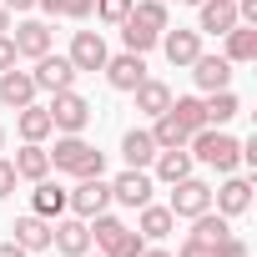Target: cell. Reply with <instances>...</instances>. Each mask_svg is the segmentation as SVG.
<instances>
[{
	"mask_svg": "<svg viewBox=\"0 0 257 257\" xmlns=\"http://www.w3.org/2000/svg\"><path fill=\"white\" fill-rule=\"evenodd\" d=\"M51 247L66 252V257H86V252H91V227H86V217L56 222V227H51Z\"/></svg>",
	"mask_w": 257,
	"mask_h": 257,
	"instance_id": "cell-10",
	"label": "cell"
},
{
	"mask_svg": "<svg viewBox=\"0 0 257 257\" xmlns=\"http://www.w3.org/2000/svg\"><path fill=\"white\" fill-rule=\"evenodd\" d=\"M177 257H212V247H202V242H192V237H187V242H182V252H177Z\"/></svg>",
	"mask_w": 257,
	"mask_h": 257,
	"instance_id": "cell-38",
	"label": "cell"
},
{
	"mask_svg": "<svg viewBox=\"0 0 257 257\" xmlns=\"http://www.w3.org/2000/svg\"><path fill=\"white\" fill-rule=\"evenodd\" d=\"M152 167H157V182H182V177H192V152L187 147H162L157 157H152Z\"/></svg>",
	"mask_w": 257,
	"mask_h": 257,
	"instance_id": "cell-17",
	"label": "cell"
},
{
	"mask_svg": "<svg viewBox=\"0 0 257 257\" xmlns=\"http://www.w3.org/2000/svg\"><path fill=\"white\" fill-rule=\"evenodd\" d=\"M172 217H197V212H207L212 207V187L202 182V177H182V182H172Z\"/></svg>",
	"mask_w": 257,
	"mask_h": 257,
	"instance_id": "cell-6",
	"label": "cell"
},
{
	"mask_svg": "<svg viewBox=\"0 0 257 257\" xmlns=\"http://www.w3.org/2000/svg\"><path fill=\"white\" fill-rule=\"evenodd\" d=\"M202 111H207V126H227L232 116H242V101L232 96V86H222V91H207Z\"/></svg>",
	"mask_w": 257,
	"mask_h": 257,
	"instance_id": "cell-24",
	"label": "cell"
},
{
	"mask_svg": "<svg viewBox=\"0 0 257 257\" xmlns=\"http://www.w3.org/2000/svg\"><path fill=\"white\" fill-rule=\"evenodd\" d=\"M197 11H202L197 31H207V36H227L237 26V0H202Z\"/></svg>",
	"mask_w": 257,
	"mask_h": 257,
	"instance_id": "cell-15",
	"label": "cell"
},
{
	"mask_svg": "<svg viewBox=\"0 0 257 257\" xmlns=\"http://www.w3.org/2000/svg\"><path fill=\"white\" fill-rule=\"evenodd\" d=\"M11 242H16V247H26V252H46V247H51V222L31 212V217H21V222H16V237H11Z\"/></svg>",
	"mask_w": 257,
	"mask_h": 257,
	"instance_id": "cell-21",
	"label": "cell"
},
{
	"mask_svg": "<svg viewBox=\"0 0 257 257\" xmlns=\"http://www.w3.org/2000/svg\"><path fill=\"white\" fill-rule=\"evenodd\" d=\"M6 31H11V11H6V6H0V36H6Z\"/></svg>",
	"mask_w": 257,
	"mask_h": 257,
	"instance_id": "cell-41",
	"label": "cell"
},
{
	"mask_svg": "<svg viewBox=\"0 0 257 257\" xmlns=\"http://www.w3.org/2000/svg\"><path fill=\"white\" fill-rule=\"evenodd\" d=\"M187 6H202V0H187Z\"/></svg>",
	"mask_w": 257,
	"mask_h": 257,
	"instance_id": "cell-44",
	"label": "cell"
},
{
	"mask_svg": "<svg viewBox=\"0 0 257 257\" xmlns=\"http://www.w3.org/2000/svg\"><path fill=\"white\" fill-rule=\"evenodd\" d=\"M66 207L76 212V217H96V212H106L111 207V182H101V177H81V187L76 192H66Z\"/></svg>",
	"mask_w": 257,
	"mask_h": 257,
	"instance_id": "cell-5",
	"label": "cell"
},
{
	"mask_svg": "<svg viewBox=\"0 0 257 257\" xmlns=\"http://www.w3.org/2000/svg\"><path fill=\"white\" fill-rule=\"evenodd\" d=\"M132 16H137L142 26H152L157 36L172 26V16H167V0H137V6H132Z\"/></svg>",
	"mask_w": 257,
	"mask_h": 257,
	"instance_id": "cell-31",
	"label": "cell"
},
{
	"mask_svg": "<svg viewBox=\"0 0 257 257\" xmlns=\"http://www.w3.org/2000/svg\"><path fill=\"white\" fill-rule=\"evenodd\" d=\"M16 182H21V177H16V167H11L6 157H0V202H6V197L16 192Z\"/></svg>",
	"mask_w": 257,
	"mask_h": 257,
	"instance_id": "cell-36",
	"label": "cell"
},
{
	"mask_svg": "<svg viewBox=\"0 0 257 257\" xmlns=\"http://www.w3.org/2000/svg\"><path fill=\"white\" fill-rule=\"evenodd\" d=\"M121 41H126V51H137V56H147V51H152V46H157L162 36H157L152 26H142L137 16H126V21H121Z\"/></svg>",
	"mask_w": 257,
	"mask_h": 257,
	"instance_id": "cell-29",
	"label": "cell"
},
{
	"mask_svg": "<svg viewBox=\"0 0 257 257\" xmlns=\"http://www.w3.org/2000/svg\"><path fill=\"white\" fill-rule=\"evenodd\" d=\"M0 152H6V132H0Z\"/></svg>",
	"mask_w": 257,
	"mask_h": 257,
	"instance_id": "cell-43",
	"label": "cell"
},
{
	"mask_svg": "<svg viewBox=\"0 0 257 257\" xmlns=\"http://www.w3.org/2000/svg\"><path fill=\"white\" fill-rule=\"evenodd\" d=\"M0 101H6L11 111H21V106H31L36 101V81H31V71H0Z\"/></svg>",
	"mask_w": 257,
	"mask_h": 257,
	"instance_id": "cell-16",
	"label": "cell"
},
{
	"mask_svg": "<svg viewBox=\"0 0 257 257\" xmlns=\"http://www.w3.org/2000/svg\"><path fill=\"white\" fill-rule=\"evenodd\" d=\"M0 257H31L26 247H16V242H0Z\"/></svg>",
	"mask_w": 257,
	"mask_h": 257,
	"instance_id": "cell-39",
	"label": "cell"
},
{
	"mask_svg": "<svg viewBox=\"0 0 257 257\" xmlns=\"http://www.w3.org/2000/svg\"><path fill=\"white\" fill-rule=\"evenodd\" d=\"M162 51H167V61L172 66H192L197 56H202V31H162Z\"/></svg>",
	"mask_w": 257,
	"mask_h": 257,
	"instance_id": "cell-11",
	"label": "cell"
},
{
	"mask_svg": "<svg viewBox=\"0 0 257 257\" xmlns=\"http://www.w3.org/2000/svg\"><path fill=\"white\" fill-rule=\"evenodd\" d=\"M16 126H21V142H46L51 132H56V126H51V111L46 106H21V116H16Z\"/></svg>",
	"mask_w": 257,
	"mask_h": 257,
	"instance_id": "cell-27",
	"label": "cell"
},
{
	"mask_svg": "<svg viewBox=\"0 0 257 257\" xmlns=\"http://www.w3.org/2000/svg\"><path fill=\"white\" fill-rule=\"evenodd\" d=\"M76 76H81V71L71 66V56H51V51H46V56H36V71H31L36 91H51V96H56V91H71V86H76Z\"/></svg>",
	"mask_w": 257,
	"mask_h": 257,
	"instance_id": "cell-4",
	"label": "cell"
},
{
	"mask_svg": "<svg viewBox=\"0 0 257 257\" xmlns=\"http://www.w3.org/2000/svg\"><path fill=\"white\" fill-rule=\"evenodd\" d=\"M106 81L116 86V91H137L142 81H147V61L137 56V51H121V56H106Z\"/></svg>",
	"mask_w": 257,
	"mask_h": 257,
	"instance_id": "cell-8",
	"label": "cell"
},
{
	"mask_svg": "<svg viewBox=\"0 0 257 257\" xmlns=\"http://www.w3.org/2000/svg\"><path fill=\"white\" fill-rule=\"evenodd\" d=\"M227 61L232 66H247V61H257V26H232L227 31Z\"/></svg>",
	"mask_w": 257,
	"mask_h": 257,
	"instance_id": "cell-22",
	"label": "cell"
},
{
	"mask_svg": "<svg viewBox=\"0 0 257 257\" xmlns=\"http://www.w3.org/2000/svg\"><path fill=\"white\" fill-rule=\"evenodd\" d=\"M11 167H16V177H21V182H41V177H51V157H46V147H41V142H26V147L16 152V162H11Z\"/></svg>",
	"mask_w": 257,
	"mask_h": 257,
	"instance_id": "cell-18",
	"label": "cell"
},
{
	"mask_svg": "<svg viewBox=\"0 0 257 257\" xmlns=\"http://www.w3.org/2000/svg\"><path fill=\"white\" fill-rule=\"evenodd\" d=\"M212 202H217L222 217H242V212L252 207V182H247V177H227V182L212 192Z\"/></svg>",
	"mask_w": 257,
	"mask_h": 257,
	"instance_id": "cell-12",
	"label": "cell"
},
{
	"mask_svg": "<svg viewBox=\"0 0 257 257\" xmlns=\"http://www.w3.org/2000/svg\"><path fill=\"white\" fill-rule=\"evenodd\" d=\"M222 237H232V217H222V212H197L192 217V242H202V247H217Z\"/></svg>",
	"mask_w": 257,
	"mask_h": 257,
	"instance_id": "cell-19",
	"label": "cell"
},
{
	"mask_svg": "<svg viewBox=\"0 0 257 257\" xmlns=\"http://www.w3.org/2000/svg\"><path fill=\"white\" fill-rule=\"evenodd\" d=\"M192 81L202 91H222V86H232V61L227 56H197L192 61Z\"/></svg>",
	"mask_w": 257,
	"mask_h": 257,
	"instance_id": "cell-14",
	"label": "cell"
},
{
	"mask_svg": "<svg viewBox=\"0 0 257 257\" xmlns=\"http://www.w3.org/2000/svg\"><path fill=\"white\" fill-rule=\"evenodd\" d=\"M152 121H157V126H152V142H157V152H162V147H187V137H192V132H187V126H182L177 116H172V106H167L162 116H152Z\"/></svg>",
	"mask_w": 257,
	"mask_h": 257,
	"instance_id": "cell-28",
	"label": "cell"
},
{
	"mask_svg": "<svg viewBox=\"0 0 257 257\" xmlns=\"http://www.w3.org/2000/svg\"><path fill=\"white\" fill-rule=\"evenodd\" d=\"M56 172H71V177H101L106 172V157L81 137V132H61L56 137V152H46Z\"/></svg>",
	"mask_w": 257,
	"mask_h": 257,
	"instance_id": "cell-1",
	"label": "cell"
},
{
	"mask_svg": "<svg viewBox=\"0 0 257 257\" xmlns=\"http://www.w3.org/2000/svg\"><path fill=\"white\" fill-rule=\"evenodd\" d=\"M142 217H137V232L147 237V242H162V237H172V227H177V217H172V207H137Z\"/></svg>",
	"mask_w": 257,
	"mask_h": 257,
	"instance_id": "cell-20",
	"label": "cell"
},
{
	"mask_svg": "<svg viewBox=\"0 0 257 257\" xmlns=\"http://www.w3.org/2000/svg\"><path fill=\"white\" fill-rule=\"evenodd\" d=\"M36 6H41L46 16H71V21H86L96 0H36Z\"/></svg>",
	"mask_w": 257,
	"mask_h": 257,
	"instance_id": "cell-33",
	"label": "cell"
},
{
	"mask_svg": "<svg viewBox=\"0 0 257 257\" xmlns=\"http://www.w3.org/2000/svg\"><path fill=\"white\" fill-rule=\"evenodd\" d=\"M121 157H126V167H152V157H157V142H152V132H137V126H132V132H126L121 137Z\"/></svg>",
	"mask_w": 257,
	"mask_h": 257,
	"instance_id": "cell-26",
	"label": "cell"
},
{
	"mask_svg": "<svg viewBox=\"0 0 257 257\" xmlns=\"http://www.w3.org/2000/svg\"><path fill=\"white\" fill-rule=\"evenodd\" d=\"M142 257H172V252H152V247H142Z\"/></svg>",
	"mask_w": 257,
	"mask_h": 257,
	"instance_id": "cell-42",
	"label": "cell"
},
{
	"mask_svg": "<svg viewBox=\"0 0 257 257\" xmlns=\"http://www.w3.org/2000/svg\"><path fill=\"white\" fill-rule=\"evenodd\" d=\"M132 6H137V0H96L91 11H96V16L106 21V26H121L126 16H132Z\"/></svg>",
	"mask_w": 257,
	"mask_h": 257,
	"instance_id": "cell-34",
	"label": "cell"
},
{
	"mask_svg": "<svg viewBox=\"0 0 257 257\" xmlns=\"http://www.w3.org/2000/svg\"><path fill=\"white\" fill-rule=\"evenodd\" d=\"M172 116L187 126V132H202L207 126V111H202V96H177L172 101Z\"/></svg>",
	"mask_w": 257,
	"mask_h": 257,
	"instance_id": "cell-30",
	"label": "cell"
},
{
	"mask_svg": "<svg viewBox=\"0 0 257 257\" xmlns=\"http://www.w3.org/2000/svg\"><path fill=\"white\" fill-rule=\"evenodd\" d=\"M11 41H16V56H46L51 51V26L46 21H21L16 31H11Z\"/></svg>",
	"mask_w": 257,
	"mask_h": 257,
	"instance_id": "cell-13",
	"label": "cell"
},
{
	"mask_svg": "<svg viewBox=\"0 0 257 257\" xmlns=\"http://www.w3.org/2000/svg\"><path fill=\"white\" fill-rule=\"evenodd\" d=\"M187 152H192V162H207V167H217V172H232V167L242 162L237 137H227L222 126H202V132H192V137H187Z\"/></svg>",
	"mask_w": 257,
	"mask_h": 257,
	"instance_id": "cell-2",
	"label": "cell"
},
{
	"mask_svg": "<svg viewBox=\"0 0 257 257\" xmlns=\"http://www.w3.org/2000/svg\"><path fill=\"white\" fill-rule=\"evenodd\" d=\"M31 212H36V217H46V222H51V217H61V212H66V187H56V182H46V177H41V182H36V192H31Z\"/></svg>",
	"mask_w": 257,
	"mask_h": 257,
	"instance_id": "cell-25",
	"label": "cell"
},
{
	"mask_svg": "<svg viewBox=\"0 0 257 257\" xmlns=\"http://www.w3.org/2000/svg\"><path fill=\"white\" fill-rule=\"evenodd\" d=\"M51 126H56V132H86V126H91V101L86 96H76V91H56L51 96Z\"/></svg>",
	"mask_w": 257,
	"mask_h": 257,
	"instance_id": "cell-3",
	"label": "cell"
},
{
	"mask_svg": "<svg viewBox=\"0 0 257 257\" xmlns=\"http://www.w3.org/2000/svg\"><path fill=\"white\" fill-rule=\"evenodd\" d=\"M0 6H6V11L16 16V11H31V6H36V0H0Z\"/></svg>",
	"mask_w": 257,
	"mask_h": 257,
	"instance_id": "cell-40",
	"label": "cell"
},
{
	"mask_svg": "<svg viewBox=\"0 0 257 257\" xmlns=\"http://www.w3.org/2000/svg\"><path fill=\"white\" fill-rule=\"evenodd\" d=\"M142 247H147V237H142L137 227H126L111 247H101V257H142Z\"/></svg>",
	"mask_w": 257,
	"mask_h": 257,
	"instance_id": "cell-32",
	"label": "cell"
},
{
	"mask_svg": "<svg viewBox=\"0 0 257 257\" xmlns=\"http://www.w3.org/2000/svg\"><path fill=\"white\" fill-rule=\"evenodd\" d=\"M152 192H157V182H152L142 167H126V172L111 182V202H121V207H147Z\"/></svg>",
	"mask_w": 257,
	"mask_h": 257,
	"instance_id": "cell-7",
	"label": "cell"
},
{
	"mask_svg": "<svg viewBox=\"0 0 257 257\" xmlns=\"http://www.w3.org/2000/svg\"><path fill=\"white\" fill-rule=\"evenodd\" d=\"M212 257H252V252H247V242L232 232V237H222V242L212 247Z\"/></svg>",
	"mask_w": 257,
	"mask_h": 257,
	"instance_id": "cell-35",
	"label": "cell"
},
{
	"mask_svg": "<svg viewBox=\"0 0 257 257\" xmlns=\"http://www.w3.org/2000/svg\"><path fill=\"white\" fill-rule=\"evenodd\" d=\"M16 61H21V56H16V41H11V36H0V71H11Z\"/></svg>",
	"mask_w": 257,
	"mask_h": 257,
	"instance_id": "cell-37",
	"label": "cell"
},
{
	"mask_svg": "<svg viewBox=\"0 0 257 257\" xmlns=\"http://www.w3.org/2000/svg\"><path fill=\"white\" fill-rule=\"evenodd\" d=\"M132 96H137V111H142V116H162V111L172 106V86H167V81H152V76H147Z\"/></svg>",
	"mask_w": 257,
	"mask_h": 257,
	"instance_id": "cell-23",
	"label": "cell"
},
{
	"mask_svg": "<svg viewBox=\"0 0 257 257\" xmlns=\"http://www.w3.org/2000/svg\"><path fill=\"white\" fill-rule=\"evenodd\" d=\"M106 41H101V31H76L71 36V66L76 71H101L106 66Z\"/></svg>",
	"mask_w": 257,
	"mask_h": 257,
	"instance_id": "cell-9",
	"label": "cell"
}]
</instances>
